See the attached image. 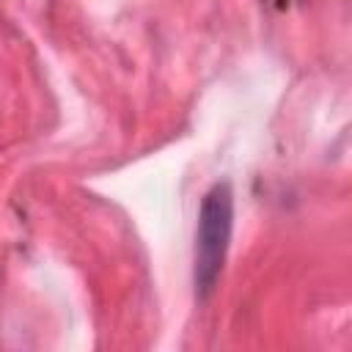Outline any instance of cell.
I'll use <instances>...</instances> for the list:
<instances>
[{"mask_svg": "<svg viewBox=\"0 0 352 352\" xmlns=\"http://www.w3.org/2000/svg\"><path fill=\"white\" fill-rule=\"evenodd\" d=\"M234 231V190L228 182H214L198 209L195 223V250H192V278L198 297H209L217 286Z\"/></svg>", "mask_w": 352, "mask_h": 352, "instance_id": "6da1fadb", "label": "cell"}]
</instances>
